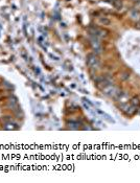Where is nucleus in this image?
<instances>
[{
	"label": "nucleus",
	"mask_w": 140,
	"mask_h": 183,
	"mask_svg": "<svg viewBox=\"0 0 140 183\" xmlns=\"http://www.w3.org/2000/svg\"><path fill=\"white\" fill-rule=\"evenodd\" d=\"M120 78L122 81H126V80H129L130 78V74L128 73V72H123L121 75H120Z\"/></svg>",
	"instance_id": "nucleus-8"
},
{
	"label": "nucleus",
	"mask_w": 140,
	"mask_h": 183,
	"mask_svg": "<svg viewBox=\"0 0 140 183\" xmlns=\"http://www.w3.org/2000/svg\"><path fill=\"white\" fill-rule=\"evenodd\" d=\"M136 107H134V106H129V108L125 110V113L126 114H129V115H132V114H134L135 112H136Z\"/></svg>",
	"instance_id": "nucleus-6"
},
{
	"label": "nucleus",
	"mask_w": 140,
	"mask_h": 183,
	"mask_svg": "<svg viewBox=\"0 0 140 183\" xmlns=\"http://www.w3.org/2000/svg\"><path fill=\"white\" fill-rule=\"evenodd\" d=\"M13 126H14V125L12 124V121H9V123L5 124L4 129H5V130H13V129H15V127H13Z\"/></svg>",
	"instance_id": "nucleus-10"
},
{
	"label": "nucleus",
	"mask_w": 140,
	"mask_h": 183,
	"mask_svg": "<svg viewBox=\"0 0 140 183\" xmlns=\"http://www.w3.org/2000/svg\"><path fill=\"white\" fill-rule=\"evenodd\" d=\"M87 64L90 68L95 69V68H98L100 63H99V60H98V58L95 54H90L87 57Z\"/></svg>",
	"instance_id": "nucleus-2"
},
{
	"label": "nucleus",
	"mask_w": 140,
	"mask_h": 183,
	"mask_svg": "<svg viewBox=\"0 0 140 183\" xmlns=\"http://www.w3.org/2000/svg\"><path fill=\"white\" fill-rule=\"evenodd\" d=\"M119 101H121V103H126V100H128V94H126V93H122L121 94V96L119 97V99H118Z\"/></svg>",
	"instance_id": "nucleus-7"
},
{
	"label": "nucleus",
	"mask_w": 140,
	"mask_h": 183,
	"mask_svg": "<svg viewBox=\"0 0 140 183\" xmlns=\"http://www.w3.org/2000/svg\"><path fill=\"white\" fill-rule=\"evenodd\" d=\"M131 18L132 19H140V13L137 9H134L131 12Z\"/></svg>",
	"instance_id": "nucleus-5"
},
{
	"label": "nucleus",
	"mask_w": 140,
	"mask_h": 183,
	"mask_svg": "<svg viewBox=\"0 0 140 183\" xmlns=\"http://www.w3.org/2000/svg\"><path fill=\"white\" fill-rule=\"evenodd\" d=\"M99 23L104 24V25H109L110 24V20L107 19V18H100L99 19Z\"/></svg>",
	"instance_id": "nucleus-9"
},
{
	"label": "nucleus",
	"mask_w": 140,
	"mask_h": 183,
	"mask_svg": "<svg viewBox=\"0 0 140 183\" xmlns=\"http://www.w3.org/2000/svg\"><path fill=\"white\" fill-rule=\"evenodd\" d=\"M113 4H114V6H115L116 8H120V7H121V2H120V0H116V1H114Z\"/></svg>",
	"instance_id": "nucleus-11"
},
{
	"label": "nucleus",
	"mask_w": 140,
	"mask_h": 183,
	"mask_svg": "<svg viewBox=\"0 0 140 183\" xmlns=\"http://www.w3.org/2000/svg\"><path fill=\"white\" fill-rule=\"evenodd\" d=\"M91 45H92V47L94 49L95 55H99L101 52V45H100V42H99L97 37L94 36V37L91 38Z\"/></svg>",
	"instance_id": "nucleus-3"
},
{
	"label": "nucleus",
	"mask_w": 140,
	"mask_h": 183,
	"mask_svg": "<svg viewBox=\"0 0 140 183\" xmlns=\"http://www.w3.org/2000/svg\"><path fill=\"white\" fill-rule=\"evenodd\" d=\"M136 27L140 29V23H137V24H136Z\"/></svg>",
	"instance_id": "nucleus-12"
},
{
	"label": "nucleus",
	"mask_w": 140,
	"mask_h": 183,
	"mask_svg": "<svg viewBox=\"0 0 140 183\" xmlns=\"http://www.w3.org/2000/svg\"><path fill=\"white\" fill-rule=\"evenodd\" d=\"M119 90H120V89H119L118 87L114 86L113 84H110V85H108V86H106V87L103 88V93H104L105 95L110 96V97H114V96L117 94V92H118Z\"/></svg>",
	"instance_id": "nucleus-1"
},
{
	"label": "nucleus",
	"mask_w": 140,
	"mask_h": 183,
	"mask_svg": "<svg viewBox=\"0 0 140 183\" xmlns=\"http://www.w3.org/2000/svg\"><path fill=\"white\" fill-rule=\"evenodd\" d=\"M131 105H132V106H134V107H139L140 106V100H139V98L138 97H133L132 99H131Z\"/></svg>",
	"instance_id": "nucleus-4"
}]
</instances>
